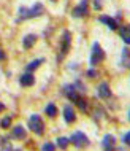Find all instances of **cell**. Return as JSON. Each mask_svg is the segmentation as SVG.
<instances>
[{
  "instance_id": "19",
  "label": "cell",
  "mask_w": 130,
  "mask_h": 151,
  "mask_svg": "<svg viewBox=\"0 0 130 151\" xmlns=\"http://www.w3.org/2000/svg\"><path fill=\"white\" fill-rule=\"evenodd\" d=\"M57 145L60 146V148H67V145H68V140H67V138H64V137H60L59 140H57Z\"/></svg>"
},
{
  "instance_id": "20",
  "label": "cell",
  "mask_w": 130,
  "mask_h": 151,
  "mask_svg": "<svg viewBox=\"0 0 130 151\" xmlns=\"http://www.w3.org/2000/svg\"><path fill=\"white\" fill-rule=\"evenodd\" d=\"M43 151H54V145H51V143H44V145H43Z\"/></svg>"
},
{
  "instance_id": "12",
  "label": "cell",
  "mask_w": 130,
  "mask_h": 151,
  "mask_svg": "<svg viewBox=\"0 0 130 151\" xmlns=\"http://www.w3.org/2000/svg\"><path fill=\"white\" fill-rule=\"evenodd\" d=\"M64 113H65V121L67 122L75 121V111H73V108L70 107V105H67V107L64 108Z\"/></svg>"
},
{
  "instance_id": "1",
  "label": "cell",
  "mask_w": 130,
  "mask_h": 151,
  "mask_svg": "<svg viewBox=\"0 0 130 151\" xmlns=\"http://www.w3.org/2000/svg\"><path fill=\"white\" fill-rule=\"evenodd\" d=\"M41 14H43V5H41V3H35L32 8L21 6V8H19V18H18V21L36 18V16H41Z\"/></svg>"
},
{
  "instance_id": "5",
  "label": "cell",
  "mask_w": 130,
  "mask_h": 151,
  "mask_svg": "<svg viewBox=\"0 0 130 151\" xmlns=\"http://www.w3.org/2000/svg\"><path fill=\"white\" fill-rule=\"evenodd\" d=\"M71 143H75L76 146H84L87 145V137L83 132H75L71 135Z\"/></svg>"
},
{
  "instance_id": "8",
  "label": "cell",
  "mask_w": 130,
  "mask_h": 151,
  "mask_svg": "<svg viewBox=\"0 0 130 151\" xmlns=\"http://www.w3.org/2000/svg\"><path fill=\"white\" fill-rule=\"evenodd\" d=\"M34 81H35V78H34V75H32V73H24L21 78H19V83H21L22 86H32V84H34Z\"/></svg>"
},
{
  "instance_id": "21",
  "label": "cell",
  "mask_w": 130,
  "mask_h": 151,
  "mask_svg": "<svg viewBox=\"0 0 130 151\" xmlns=\"http://www.w3.org/2000/svg\"><path fill=\"white\" fill-rule=\"evenodd\" d=\"M124 142H125L127 145H130V132H127V134H125V137H124Z\"/></svg>"
},
{
  "instance_id": "13",
  "label": "cell",
  "mask_w": 130,
  "mask_h": 151,
  "mask_svg": "<svg viewBox=\"0 0 130 151\" xmlns=\"http://www.w3.org/2000/svg\"><path fill=\"white\" fill-rule=\"evenodd\" d=\"M121 37H122V40L127 45H130V26H127V27H124V29H121Z\"/></svg>"
},
{
  "instance_id": "3",
  "label": "cell",
  "mask_w": 130,
  "mask_h": 151,
  "mask_svg": "<svg viewBox=\"0 0 130 151\" xmlns=\"http://www.w3.org/2000/svg\"><path fill=\"white\" fill-rule=\"evenodd\" d=\"M70 42H71V34H70L68 30H65L64 35H62V48H60V56H59V59H64L65 54L68 52V50H70Z\"/></svg>"
},
{
  "instance_id": "14",
  "label": "cell",
  "mask_w": 130,
  "mask_h": 151,
  "mask_svg": "<svg viewBox=\"0 0 130 151\" xmlns=\"http://www.w3.org/2000/svg\"><path fill=\"white\" fill-rule=\"evenodd\" d=\"M103 146L106 150H113L114 148V138H113L111 135H106L105 137V142H103Z\"/></svg>"
},
{
  "instance_id": "18",
  "label": "cell",
  "mask_w": 130,
  "mask_h": 151,
  "mask_svg": "<svg viewBox=\"0 0 130 151\" xmlns=\"http://www.w3.org/2000/svg\"><path fill=\"white\" fill-rule=\"evenodd\" d=\"M11 124V118H3L2 119V122H0V126H2V129H8V126Z\"/></svg>"
},
{
  "instance_id": "16",
  "label": "cell",
  "mask_w": 130,
  "mask_h": 151,
  "mask_svg": "<svg viewBox=\"0 0 130 151\" xmlns=\"http://www.w3.org/2000/svg\"><path fill=\"white\" fill-rule=\"evenodd\" d=\"M122 64H125V67H130V51L129 50L122 51Z\"/></svg>"
},
{
  "instance_id": "10",
  "label": "cell",
  "mask_w": 130,
  "mask_h": 151,
  "mask_svg": "<svg viewBox=\"0 0 130 151\" xmlns=\"http://www.w3.org/2000/svg\"><path fill=\"white\" fill-rule=\"evenodd\" d=\"M109 94H111V91H109V86L106 83H101L99 86V96L101 97V99H106V97H109Z\"/></svg>"
},
{
  "instance_id": "7",
  "label": "cell",
  "mask_w": 130,
  "mask_h": 151,
  "mask_svg": "<svg viewBox=\"0 0 130 151\" xmlns=\"http://www.w3.org/2000/svg\"><path fill=\"white\" fill-rule=\"evenodd\" d=\"M35 42H36V35L35 34H29V35H26L22 38V46L26 48V50H30V48L35 45Z\"/></svg>"
},
{
  "instance_id": "4",
  "label": "cell",
  "mask_w": 130,
  "mask_h": 151,
  "mask_svg": "<svg viewBox=\"0 0 130 151\" xmlns=\"http://www.w3.org/2000/svg\"><path fill=\"white\" fill-rule=\"evenodd\" d=\"M29 126H30V129L34 130V132L36 134H43V121H41V118H40L38 115H34V116H30V119H29Z\"/></svg>"
},
{
  "instance_id": "24",
  "label": "cell",
  "mask_w": 130,
  "mask_h": 151,
  "mask_svg": "<svg viewBox=\"0 0 130 151\" xmlns=\"http://www.w3.org/2000/svg\"><path fill=\"white\" fill-rule=\"evenodd\" d=\"M51 2H56V0H51Z\"/></svg>"
},
{
  "instance_id": "15",
  "label": "cell",
  "mask_w": 130,
  "mask_h": 151,
  "mask_svg": "<svg viewBox=\"0 0 130 151\" xmlns=\"http://www.w3.org/2000/svg\"><path fill=\"white\" fill-rule=\"evenodd\" d=\"M40 64H43V59H35V60H32V62L27 65V70H35V68H38L40 67Z\"/></svg>"
},
{
  "instance_id": "23",
  "label": "cell",
  "mask_w": 130,
  "mask_h": 151,
  "mask_svg": "<svg viewBox=\"0 0 130 151\" xmlns=\"http://www.w3.org/2000/svg\"><path fill=\"white\" fill-rule=\"evenodd\" d=\"M3 110H5V107H3L2 104H0V111H3Z\"/></svg>"
},
{
  "instance_id": "9",
  "label": "cell",
  "mask_w": 130,
  "mask_h": 151,
  "mask_svg": "<svg viewBox=\"0 0 130 151\" xmlns=\"http://www.w3.org/2000/svg\"><path fill=\"white\" fill-rule=\"evenodd\" d=\"M100 21L103 22V24H106L109 29H113V30H116V29H117V22H116L113 18H109V16H101Z\"/></svg>"
},
{
  "instance_id": "22",
  "label": "cell",
  "mask_w": 130,
  "mask_h": 151,
  "mask_svg": "<svg viewBox=\"0 0 130 151\" xmlns=\"http://www.w3.org/2000/svg\"><path fill=\"white\" fill-rule=\"evenodd\" d=\"M5 58H6V56H5V52H3L2 50H0V60H5Z\"/></svg>"
},
{
  "instance_id": "2",
  "label": "cell",
  "mask_w": 130,
  "mask_h": 151,
  "mask_svg": "<svg viewBox=\"0 0 130 151\" xmlns=\"http://www.w3.org/2000/svg\"><path fill=\"white\" fill-rule=\"evenodd\" d=\"M103 59H105V52H103V50H101V46L99 43H94V46H92V56H91L92 65L100 64Z\"/></svg>"
},
{
  "instance_id": "6",
  "label": "cell",
  "mask_w": 130,
  "mask_h": 151,
  "mask_svg": "<svg viewBox=\"0 0 130 151\" xmlns=\"http://www.w3.org/2000/svg\"><path fill=\"white\" fill-rule=\"evenodd\" d=\"M73 14L81 18V16H86L87 14V0H81V3L73 10Z\"/></svg>"
},
{
  "instance_id": "11",
  "label": "cell",
  "mask_w": 130,
  "mask_h": 151,
  "mask_svg": "<svg viewBox=\"0 0 130 151\" xmlns=\"http://www.w3.org/2000/svg\"><path fill=\"white\" fill-rule=\"evenodd\" d=\"M13 137L18 138V140H21V138H26V129L22 127V126H16L13 129Z\"/></svg>"
},
{
  "instance_id": "17",
  "label": "cell",
  "mask_w": 130,
  "mask_h": 151,
  "mask_svg": "<svg viewBox=\"0 0 130 151\" xmlns=\"http://www.w3.org/2000/svg\"><path fill=\"white\" fill-rule=\"evenodd\" d=\"M46 113L49 116H56V115H57V108H56V105H52V104L48 105V107H46Z\"/></svg>"
}]
</instances>
